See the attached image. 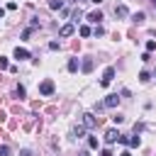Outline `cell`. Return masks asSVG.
<instances>
[{
    "instance_id": "3",
    "label": "cell",
    "mask_w": 156,
    "mask_h": 156,
    "mask_svg": "<svg viewBox=\"0 0 156 156\" xmlns=\"http://www.w3.org/2000/svg\"><path fill=\"white\" fill-rule=\"evenodd\" d=\"M112 78H115V68H112V66H107V68H105V73H102L100 85H110V83H112Z\"/></svg>"
},
{
    "instance_id": "29",
    "label": "cell",
    "mask_w": 156,
    "mask_h": 156,
    "mask_svg": "<svg viewBox=\"0 0 156 156\" xmlns=\"http://www.w3.org/2000/svg\"><path fill=\"white\" fill-rule=\"evenodd\" d=\"M2 15H5V10H2V7H0V17H2Z\"/></svg>"
},
{
    "instance_id": "2",
    "label": "cell",
    "mask_w": 156,
    "mask_h": 156,
    "mask_svg": "<svg viewBox=\"0 0 156 156\" xmlns=\"http://www.w3.org/2000/svg\"><path fill=\"white\" fill-rule=\"evenodd\" d=\"M83 127H85V129H95V127H98V117H95L93 112H85V115H83Z\"/></svg>"
},
{
    "instance_id": "6",
    "label": "cell",
    "mask_w": 156,
    "mask_h": 156,
    "mask_svg": "<svg viewBox=\"0 0 156 156\" xmlns=\"http://www.w3.org/2000/svg\"><path fill=\"white\" fill-rule=\"evenodd\" d=\"M88 20H90L93 24H100V22H102V12H100V10H95V12H90V15H88Z\"/></svg>"
},
{
    "instance_id": "4",
    "label": "cell",
    "mask_w": 156,
    "mask_h": 156,
    "mask_svg": "<svg viewBox=\"0 0 156 156\" xmlns=\"http://www.w3.org/2000/svg\"><path fill=\"white\" fill-rule=\"evenodd\" d=\"M39 93H41V95H51V93H54V80H44V83L39 85Z\"/></svg>"
},
{
    "instance_id": "17",
    "label": "cell",
    "mask_w": 156,
    "mask_h": 156,
    "mask_svg": "<svg viewBox=\"0 0 156 156\" xmlns=\"http://www.w3.org/2000/svg\"><path fill=\"white\" fill-rule=\"evenodd\" d=\"M80 34H83V37H90L93 32H90V27H85V24H83V27H80Z\"/></svg>"
},
{
    "instance_id": "7",
    "label": "cell",
    "mask_w": 156,
    "mask_h": 156,
    "mask_svg": "<svg viewBox=\"0 0 156 156\" xmlns=\"http://www.w3.org/2000/svg\"><path fill=\"white\" fill-rule=\"evenodd\" d=\"M15 58H17V61H24V58H29V51L17 46V49H15Z\"/></svg>"
},
{
    "instance_id": "16",
    "label": "cell",
    "mask_w": 156,
    "mask_h": 156,
    "mask_svg": "<svg viewBox=\"0 0 156 156\" xmlns=\"http://www.w3.org/2000/svg\"><path fill=\"white\" fill-rule=\"evenodd\" d=\"M149 78H151L149 71H141V73H139V80H141V83H149Z\"/></svg>"
},
{
    "instance_id": "20",
    "label": "cell",
    "mask_w": 156,
    "mask_h": 156,
    "mask_svg": "<svg viewBox=\"0 0 156 156\" xmlns=\"http://www.w3.org/2000/svg\"><path fill=\"white\" fill-rule=\"evenodd\" d=\"M112 122H115V124H122V122H124V117H122V115H119V112H117V115H115V117H112Z\"/></svg>"
},
{
    "instance_id": "18",
    "label": "cell",
    "mask_w": 156,
    "mask_h": 156,
    "mask_svg": "<svg viewBox=\"0 0 156 156\" xmlns=\"http://www.w3.org/2000/svg\"><path fill=\"white\" fill-rule=\"evenodd\" d=\"M93 34H95V37H102V34H105V29H102V27H100V24H98V27H95V29H93Z\"/></svg>"
},
{
    "instance_id": "23",
    "label": "cell",
    "mask_w": 156,
    "mask_h": 156,
    "mask_svg": "<svg viewBox=\"0 0 156 156\" xmlns=\"http://www.w3.org/2000/svg\"><path fill=\"white\" fill-rule=\"evenodd\" d=\"M0 156H10V146H0Z\"/></svg>"
},
{
    "instance_id": "30",
    "label": "cell",
    "mask_w": 156,
    "mask_h": 156,
    "mask_svg": "<svg viewBox=\"0 0 156 156\" xmlns=\"http://www.w3.org/2000/svg\"><path fill=\"white\" fill-rule=\"evenodd\" d=\"M93 2H98V5H100V2H102V0H93Z\"/></svg>"
},
{
    "instance_id": "19",
    "label": "cell",
    "mask_w": 156,
    "mask_h": 156,
    "mask_svg": "<svg viewBox=\"0 0 156 156\" xmlns=\"http://www.w3.org/2000/svg\"><path fill=\"white\" fill-rule=\"evenodd\" d=\"M154 49H156V41L149 39V41H146V51H154Z\"/></svg>"
},
{
    "instance_id": "27",
    "label": "cell",
    "mask_w": 156,
    "mask_h": 156,
    "mask_svg": "<svg viewBox=\"0 0 156 156\" xmlns=\"http://www.w3.org/2000/svg\"><path fill=\"white\" fill-rule=\"evenodd\" d=\"M119 156H132V154H129V151H122V154H119Z\"/></svg>"
},
{
    "instance_id": "5",
    "label": "cell",
    "mask_w": 156,
    "mask_h": 156,
    "mask_svg": "<svg viewBox=\"0 0 156 156\" xmlns=\"http://www.w3.org/2000/svg\"><path fill=\"white\" fill-rule=\"evenodd\" d=\"M117 139H119V132H117V129H107V132H105V141H107V144H115Z\"/></svg>"
},
{
    "instance_id": "25",
    "label": "cell",
    "mask_w": 156,
    "mask_h": 156,
    "mask_svg": "<svg viewBox=\"0 0 156 156\" xmlns=\"http://www.w3.org/2000/svg\"><path fill=\"white\" fill-rule=\"evenodd\" d=\"M20 156H32V151H29V149H22V151H20Z\"/></svg>"
},
{
    "instance_id": "22",
    "label": "cell",
    "mask_w": 156,
    "mask_h": 156,
    "mask_svg": "<svg viewBox=\"0 0 156 156\" xmlns=\"http://www.w3.org/2000/svg\"><path fill=\"white\" fill-rule=\"evenodd\" d=\"M15 95H17V98H24V88H22V85H17V90H15Z\"/></svg>"
},
{
    "instance_id": "8",
    "label": "cell",
    "mask_w": 156,
    "mask_h": 156,
    "mask_svg": "<svg viewBox=\"0 0 156 156\" xmlns=\"http://www.w3.org/2000/svg\"><path fill=\"white\" fill-rule=\"evenodd\" d=\"M117 102H119V98H117V95H107L102 105H105V107H117Z\"/></svg>"
},
{
    "instance_id": "13",
    "label": "cell",
    "mask_w": 156,
    "mask_h": 156,
    "mask_svg": "<svg viewBox=\"0 0 156 156\" xmlns=\"http://www.w3.org/2000/svg\"><path fill=\"white\" fill-rule=\"evenodd\" d=\"M49 7H51V10H61V7H63V2H61V0H51V2H49Z\"/></svg>"
},
{
    "instance_id": "15",
    "label": "cell",
    "mask_w": 156,
    "mask_h": 156,
    "mask_svg": "<svg viewBox=\"0 0 156 156\" xmlns=\"http://www.w3.org/2000/svg\"><path fill=\"white\" fill-rule=\"evenodd\" d=\"M83 71H85V73L93 71V58H85V61H83Z\"/></svg>"
},
{
    "instance_id": "26",
    "label": "cell",
    "mask_w": 156,
    "mask_h": 156,
    "mask_svg": "<svg viewBox=\"0 0 156 156\" xmlns=\"http://www.w3.org/2000/svg\"><path fill=\"white\" fill-rule=\"evenodd\" d=\"M100 156H112V151H110V149H105V151H102Z\"/></svg>"
},
{
    "instance_id": "24",
    "label": "cell",
    "mask_w": 156,
    "mask_h": 156,
    "mask_svg": "<svg viewBox=\"0 0 156 156\" xmlns=\"http://www.w3.org/2000/svg\"><path fill=\"white\" fill-rule=\"evenodd\" d=\"M0 68H7V58H2V56H0Z\"/></svg>"
},
{
    "instance_id": "9",
    "label": "cell",
    "mask_w": 156,
    "mask_h": 156,
    "mask_svg": "<svg viewBox=\"0 0 156 156\" xmlns=\"http://www.w3.org/2000/svg\"><path fill=\"white\" fill-rule=\"evenodd\" d=\"M127 15H129V10H127L124 5H117V7H115V17H127Z\"/></svg>"
},
{
    "instance_id": "12",
    "label": "cell",
    "mask_w": 156,
    "mask_h": 156,
    "mask_svg": "<svg viewBox=\"0 0 156 156\" xmlns=\"http://www.w3.org/2000/svg\"><path fill=\"white\" fill-rule=\"evenodd\" d=\"M68 71H71V73L78 71V58H71V61H68Z\"/></svg>"
},
{
    "instance_id": "28",
    "label": "cell",
    "mask_w": 156,
    "mask_h": 156,
    "mask_svg": "<svg viewBox=\"0 0 156 156\" xmlns=\"http://www.w3.org/2000/svg\"><path fill=\"white\" fill-rule=\"evenodd\" d=\"M78 156H90V154H88V151H80V154H78Z\"/></svg>"
},
{
    "instance_id": "11",
    "label": "cell",
    "mask_w": 156,
    "mask_h": 156,
    "mask_svg": "<svg viewBox=\"0 0 156 156\" xmlns=\"http://www.w3.org/2000/svg\"><path fill=\"white\" fill-rule=\"evenodd\" d=\"M71 134H73V136H78V139H80V136H83V134H85V127H83V124H78V127H73V129H71Z\"/></svg>"
},
{
    "instance_id": "31",
    "label": "cell",
    "mask_w": 156,
    "mask_h": 156,
    "mask_svg": "<svg viewBox=\"0 0 156 156\" xmlns=\"http://www.w3.org/2000/svg\"><path fill=\"white\" fill-rule=\"evenodd\" d=\"M151 2H154V7H156V0H151Z\"/></svg>"
},
{
    "instance_id": "21",
    "label": "cell",
    "mask_w": 156,
    "mask_h": 156,
    "mask_svg": "<svg viewBox=\"0 0 156 156\" xmlns=\"http://www.w3.org/2000/svg\"><path fill=\"white\" fill-rule=\"evenodd\" d=\"M88 146H90V149H98V139L90 136V139H88Z\"/></svg>"
},
{
    "instance_id": "1",
    "label": "cell",
    "mask_w": 156,
    "mask_h": 156,
    "mask_svg": "<svg viewBox=\"0 0 156 156\" xmlns=\"http://www.w3.org/2000/svg\"><path fill=\"white\" fill-rule=\"evenodd\" d=\"M119 144H124V146H139L141 144V139L139 136H129V134H119V139H117Z\"/></svg>"
},
{
    "instance_id": "10",
    "label": "cell",
    "mask_w": 156,
    "mask_h": 156,
    "mask_svg": "<svg viewBox=\"0 0 156 156\" xmlns=\"http://www.w3.org/2000/svg\"><path fill=\"white\" fill-rule=\"evenodd\" d=\"M58 34H61V37H71V34H73V24H63Z\"/></svg>"
},
{
    "instance_id": "14",
    "label": "cell",
    "mask_w": 156,
    "mask_h": 156,
    "mask_svg": "<svg viewBox=\"0 0 156 156\" xmlns=\"http://www.w3.org/2000/svg\"><path fill=\"white\" fill-rule=\"evenodd\" d=\"M132 20H134V22H139V24H141V22H144V20H146V15H144V12H134V17H132Z\"/></svg>"
}]
</instances>
